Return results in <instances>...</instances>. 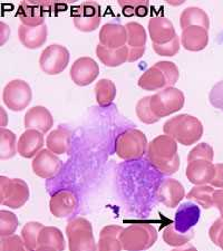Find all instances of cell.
Returning <instances> with one entry per match:
<instances>
[{
  "mask_svg": "<svg viewBox=\"0 0 223 251\" xmlns=\"http://www.w3.org/2000/svg\"><path fill=\"white\" fill-rule=\"evenodd\" d=\"M213 189L206 185H197L186 194L189 200L196 201L203 209H210L213 205Z\"/></svg>",
  "mask_w": 223,
  "mask_h": 251,
  "instance_id": "d6a6232c",
  "label": "cell"
},
{
  "mask_svg": "<svg viewBox=\"0 0 223 251\" xmlns=\"http://www.w3.org/2000/svg\"><path fill=\"white\" fill-rule=\"evenodd\" d=\"M127 32L126 45L129 48H145L147 44V31L137 22H129L125 25Z\"/></svg>",
  "mask_w": 223,
  "mask_h": 251,
  "instance_id": "4dcf8cb0",
  "label": "cell"
},
{
  "mask_svg": "<svg viewBox=\"0 0 223 251\" xmlns=\"http://www.w3.org/2000/svg\"><path fill=\"white\" fill-rule=\"evenodd\" d=\"M96 56L107 67H117L120 65L127 63L128 46L125 45L119 50H109L103 45L96 46Z\"/></svg>",
  "mask_w": 223,
  "mask_h": 251,
  "instance_id": "4316f807",
  "label": "cell"
},
{
  "mask_svg": "<svg viewBox=\"0 0 223 251\" xmlns=\"http://www.w3.org/2000/svg\"><path fill=\"white\" fill-rule=\"evenodd\" d=\"M18 225L19 222L16 214L6 210L0 211V236L1 238L14 236Z\"/></svg>",
  "mask_w": 223,
  "mask_h": 251,
  "instance_id": "8d00e7d4",
  "label": "cell"
},
{
  "mask_svg": "<svg viewBox=\"0 0 223 251\" xmlns=\"http://www.w3.org/2000/svg\"><path fill=\"white\" fill-rule=\"evenodd\" d=\"M44 135L36 129H27L20 135L17 143V153L25 159H31L42 151Z\"/></svg>",
  "mask_w": 223,
  "mask_h": 251,
  "instance_id": "44dd1931",
  "label": "cell"
},
{
  "mask_svg": "<svg viewBox=\"0 0 223 251\" xmlns=\"http://www.w3.org/2000/svg\"><path fill=\"white\" fill-rule=\"evenodd\" d=\"M117 3L127 17H145L149 14V2L147 0H119Z\"/></svg>",
  "mask_w": 223,
  "mask_h": 251,
  "instance_id": "1f68e13d",
  "label": "cell"
},
{
  "mask_svg": "<svg viewBox=\"0 0 223 251\" xmlns=\"http://www.w3.org/2000/svg\"><path fill=\"white\" fill-rule=\"evenodd\" d=\"M70 63V50L63 45L52 44L42 51L39 66L48 75L60 74Z\"/></svg>",
  "mask_w": 223,
  "mask_h": 251,
  "instance_id": "7c38bea8",
  "label": "cell"
},
{
  "mask_svg": "<svg viewBox=\"0 0 223 251\" xmlns=\"http://www.w3.org/2000/svg\"><path fill=\"white\" fill-rule=\"evenodd\" d=\"M201 217V210L193 203L182 204L175 214L174 228L181 233H189L198 224Z\"/></svg>",
  "mask_w": 223,
  "mask_h": 251,
  "instance_id": "7402d4cb",
  "label": "cell"
},
{
  "mask_svg": "<svg viewBox=\"0 0 223 251\" xmlns=\"http://www.w3.org/2000/svg\"><path fill=\"white\" fill-rule=\"evenodd\" d=\"M44 226H45L43 224L36 221L27 222V224L24 226V228L22 230V238L23 240L25 241L28 248L34 251L37 249L38 237Z\"/></svg>",
  "mask_w": 223,
  "mask_h": 251,
  "instance_id": "d590c367",
  "label": "cell"
},
{
  "mask_svg": "<svg viewBox=\"0 0 223 251\" xmlns=\"http://www.w3.org/2000/svg\"><path fill=\"white\" fill-rule=\"evenodd\" d=\"M136 115L145 124L156 123L160 119L154 115L151 108V96H144L136 104Z\"/></svg>",
  "mask_w": 223,
  "mask_h": 251,
  "instance_id": "74e56055",
  "label": "cell"
},
{
  "mask_svg": "<svg viewBox=\"0 0 223 251\" xmlns=\"http://www.w3.org/2000/svg\"><path fill=\"white\" fill-rule=\"evenodd\" d=\"M32 171L42 179H52L62 171L63 162L50 150L43 149L31 163Z\"/></svg>",
  "mask_w": 223,
  "mask_h": 251,
  "instance_id": "4fadbf2b",
  "label": "cell"
},
{
  "mask_svg": "<svg viewBox=\"0 0 223 251\" xmlns=\"http://www.w3.org/2000/svg\"><path fill=\"white\" fill-rule=\"evenodd\" d=\"M194 237V231H190L189 233H181L174 228V225H170L166 226L163 231V240L166 245L172 247H182L185 246L190 240Z\"/></svg>",
  "mask_w": 223,
  "mask_h": 251,
  "instance_id": "e575fe53",
  "label": "cell"
},
{
  "mask_svg": "<svg viewBox=\"0 0 223 251\" xmlns=\"http://www.w3.org/2000/svg\"><path fill=\"white\" fill-rule=\"evenodd\" d=\"M213 204H216L223 217V191H217L213 193Z\"/></svg>",
  "mask_w": 223,
  "mask_h": 251,
  "instance_id": "f6af8a7d",
  "label": "cell"
},
{
  "mask_svg": "<svg viewBox=\"0 0 223 251\" xmlns=\"http://www.w3.org/2000/svg\"><path fill=\"white\" fill-rule=\"evenodd\" d=\"M17 153L16 135L9 129H0V159L8 160Z\"/></svg>",
  "mask_w": 223,
  "mask_h": 251,
  "instance_id": "836d02e7",
  "label": "cell"
},
{
  "mask_svg": "<svg viewBox=\"0 0 223 251\" xmlns=\"http://www.w3.org/2000/svg\"><path fill=\"white\" fill-rule=\"evenodd\" d=\"M184 104V93L176 87H168L151 96V108L160 120L181 111Z\"/></svg>",
  "mask_w": 223,
  "mask_h": 251,
  "instance_id": "52a82bcc",
  "label": "cell"
},
{
  "mask_svg": "<svg viewBox=\"0 0 223 251\" xmlns=\"http://www.w3.org/2000/svg\"><path fill=\"white\" fill-rule=\"evenodd\" d=\"M29 187L25 181L0 176V203L10 209H20L29 199Z\"/></svg>",
  "mask_w": 223,
  "mask_h": 251,
  "instance_id": "ba28073f",
  "label": "cell"
},
{
  "mask_svg": "<svg viewBox=\"0 0 223 251\" xmlns=\"http://www.w3.org/2000/svg\"><path fill=\"white\" fill-rule=\"evenodd\" d=\"M210 238L216 245H219L223 249V221L217 220L210 229Z\"/></svg>",
  "mask_w": 223,
  "mask_h": 251,
  "instance_id": "b9f144b4",
  "label": "cell"
},
{
  "mask_svg": "<svg viewBox=\"0 0 223 251\" xmlns=\"http://www.w3.org/2000/svg\"><path fill=\"white\" fill-rule=\"evenodd\" d=\"M152 47L153 50L156 52V55L164 56V57H172V56H175L178 50H180V38L176 36L171 42L162 44V45L153 44Z\"/></svg>",
  "mask_w": 223,
  "mask_h": 251,
  "instance_id": "ab89813d",
  "label": "cell"
},
{
  "mask_svg": "<svg viewBox=\"0 0 223 251\" xmlns=\"http://www.w3.org/2000/svg\"><path fill=\"white\" fill-rule=\"evenodd\" d=\"M145 48H129L128 47V63L136 62L144 55Z\"/></svg>",
  "mask_w": 223,
  "mask_h": 251,
  "instance_id": "ee69618b",
  "label": "cell"
},
{
  "mask_svg": "<svg viewBox=\"0 0 223 251\" xmlns=\"http://www.w3.org/2000/svg\"><path fill=\"white\" fill-rule=\"evenodd\" d=\"M52 125H54V119H52L51 113L44 106L31 107L24 119L25 128L36 129L43 134L50 132Z\"/></svg>",
  "mask_w": 223,
  "mask_h": 251,
  "instance_id": "ffe728a7",
  "label": "cell"
},
{
  "mask_svg": "<svg viewBox=\"0 0 223 251\" xmlns=\"http://www.w3.org/2000/svg\"><path fill=\"white\" fill-rule=\"evenodd\" d=\"M38 247H50L57 251H64L65 239L62 231L55 226H44L38 237Z\"/></svg>",
  "mask_w": 223,
  "mask_h": 251,
  "instance_id": "f1b7e54d",
  "label": "cell"
},
{
  "mask_svg": "<svg viewBox=\"0 0 223 251\" xmlns=\"http://www.w3.org/2000/svg\"><path fill=\"white\" fill-rule=\"evenodd\" d=\"M148 159L157 171L166 176L177 172L180 168L177 142L165 134L155 137L149 143Z\"/></svg>",
  "mask_w": 223,
  "mask_h": 251,
  "instance_id": "6da1fadb",
  "label": "cell"
},
{
  "mask_svg": "<svg viewBox=\"0 0 223 251\" xmlns=\"http://www.w3.org/2000/svg\"><path fill=\"white\" fill-rule=\"evenodd\" d=\"M147 136L140 129H127L115 140V153L122 160H139L148 153Z\"/></svg>",
  "mask_w": 223,
  "mask_h": 251,
  "instance_id": "5b68a950",
  "label": "cell"
},
{
  "mask_svg": "<svg viewBox=\"0 0 223 251\" xmlns=\"http://www.w3.org/2000/svg\"><path fill=\"white\" fill-rule=\"evenodd\" d=\"M209 100L214 108L223 112V80L217 83L210 91Z\"/></svg>",
  "mask_w": 223,
  "mask_h": 251,
  "instance_id": "60d3db41",
  "label": "cell"
},
{
  "mask_svg": "<svg viewBox=\"0 0 223 251\" xmlns=\"http://www.w3.org/2000/svg\"><path fill=\"white\" fill-rule=\"evenodd\" d=\"M78 205L76 194L71 190H60L52 194L50 201V210L56 218H66L75 211Z\"/></svg>",
  "mask_w": 223,
  "mask_h": 251,
  "instance_id": "e0dca14e",
  "label": "cell"
},
{
  "mask_svg": "<svg viewBox=\"0 0 223 251\" xmlns=\"http://www.w3.org/2000/svg\"><path fill=\"white\" fill-rule=\"evenodd\" d=\"M18 38L23 46L29 48V50H36V48L44 45V43L47 39L46 24L35 28L20 25L18 28Z\"/></svg>",
  "mask_w": 223,
  "mask_h": 251,
  "instance_id": "cb8c5ba5",
  "label": "cell"
},
{
  "mask_svg": "<svg viewBox=\"0 0 223 251\" xmlns=\"http://www.w3.org/2000/svg\"><path fill=\"white\" fill-rule=\"evenodd\" d=\"M73 23L77 29L91 32L99 27L102 20V8L97 2L86 1L80 3L72 11Z\"/></svg>",
  "mask_w": 223,
  "mask_h": 251,
  "instance_id": "8fae6325",
  "label": "cell"
},
{
  "mask_svg": "<svg viewBox=\"0 0 223 251\" xmlns=\"http://www.w3.org/2000/svg\"><path fill=\"white\" fill-rule=\"evenodd\" d=\"M157 231L152 225L135 224L123 230L120 236L122 248L126 251H143L155 244Z\"/></svg>",
  "mask_w": 223,
  "mask_h": 251,
  "instance_id": "277c9868",
  "label": "cell"
},
{
  "mask_svg": "<svg viewBox=\"0 0 223 251\" xmlns=\"http://www.w3.org/2000/svg\"><path fill=\"white\" fill-rule=\"evenodd\" d=\"M32 100L30 85L25 80L14 79L8 83L2 92V100L9 110L20 112L28 107Z\"/></svg>",
  "mask_w": 223,
  "mask_h": 251,
  "instance_id": "30bf717a",
  "label": "cell"
},
{
  "mask_svg": "<svg viewBox=\"0 0 223 251\" xmlns=\"http://www.w3.org/2000/svg\"><path fill=\"white\" fill-rule=\"evenodd\" d=\"M171 251H198L193 246H182V247H177V248H174Z\"/></svg>",
  "mask_w": 223,
  "mask_h": 251,
  "instance_id": "bcb514c9",
  "label": "cell"
},
{
  "mask_svg": "<svg viewBox=\"0 0 223 251\" xmlns=\"http://www.w3.org/2000/svg\"><path fill=\"white\" fill-rule=\"evenodd\" d=\"M71 139L72 133L67 128L59 127L50 133L47 136L46 145L56 155L66 154L71 151Z\"/></svg>",
  "mask_w": 223,
  "mask_h": 251,
  "instance_id": "484cf974",
  "label": "cell"
},
{
  "mask_svg": "<svg viewBox=\"0 0 223 251\" xmlns=\"http://www.w3.org/2000/svg\"><path fill=\"white\" fill-rule=\"evenodd\" d=\"M35 251H57L54 248H50V247H38Z\"/></svg>",
  "mask_w": 223,
  "mask_h": 251,
  "instance_id": "7dc6e473",
  "label": "cell"
},
{
  "mask_svg": "<svg viewBox=\"0 0 223 251\" xmlns=\"http://www.w3.org/2000/svg\"><path fill=\"white\" fill-rule=\"evenodd\" d=\"M180 26L182 30L186 28L198 26L209 30L210 28V19L208 14L203 9L198 7H189L182 11L180 16Z\"/></svg>",
  "mask_w": 223,
  "mask_h": 251,
  "instance_id": "83f0119b",
  "label": "cell"
},
{
  "mask_svg": "<svg viewBox=\"0 0 223 251\" xmlns=\"http://www.w3.org/2000/svg\"><path fill=\"white\" fill-rule=\"evenodd\" d=\"M214 170H216V173H214V177L211 183L214 187L223 188V164L214 165Z\"/></svg>",
  "mask_w": 223,
  "mask_h": 251,
  "instance_id": "7bdbcfd3",
  "label": "cell"
},
{
  "mask_svg": "<svg viewBox=\"0 0 223 251\" xmlns=\"http://www.w3.org/2000/svg\"><path fill=\"white\" fill-rule=\"evenodd\" d=\"M163 132L177 143L190 147L203 135V124L196 116L180 114L166 121L163 125Z\"/></svg>",
  "mask_w": 223,
  "mask_h": 251,
  "instance_id": "7a4b0ae2",
  "label": "cell"
},
{
  "mask_svg": "<svg viewBox=\"0 0 223 251\" xmlns=\"http://www.w3.org/2000/svg\"><path fill=\"white\" fill-rule=\"evenodd\" d=\"M96 102L99 106L107 107L113 103L116 96V86L111 79L103 78L95 85Z\"/></svg>",
  "mask_w": 223,
  "mask_h": 251,
  "instance_id": "f546056e",
  "label": "cell"
},
{
  "mask_svg": "<svg viewBox=\"0 0 223 251\" xmlns=\"http://www.w3.org/2000/svg\"><path fill=\"white\" fill-rule=\"evenodd\" d=\"M0 251H34L29 249L19 236H10L6 238H1L0 242Z\"/></svg>",
  "mask_w": 223,
  "mask_h": 251,
  "instance_id": "f35d334b",
  "label": "cell"
},
{
  "mask_svg": "<svg viewBox=\"0 0 223 251\" xmlns=\"http://www.w3.org/2000/svg\"><path fill=\"white\" fill-rule=\"evenodd\" d=\"M123 230L121 226L116 225L104 226L99 233L96 251H121L123 248L120 241V236Z\"/></svg>",
  "mask_w": 223,
  "mask_h": 251,
  "instance_id": "d4e9b609",
  "label": "cell"
},
{
  "mask_svg": "<svg viewBox=\"0 0 223 251\" xmlns=\"http://www.w3.org/2000/svg\"><path fill=\"white\" fill-rule=\"evenodd\" d=\"M99 67L91 57H80L73 63L70 75L73 82L78 86H87L97 78Z\"/></svg>",
  "mask_w": 223,
  "mask_h": 251,
  "instance_id": "9a60e30c",
  "label": "cell"
},
{
  "mask_svg": "<svg viewBox=\"0 0 223 251\" xmlns=\"http://www.w3.org/2000/svg\"><path fill=\"white\" fill-rule=\"evenodd\" d=\"M184 197L185 191L183 184L174 179L164 180L156 189L157 200L169 209L176 208Z\"/></svg>",
  "mask_w": 223,
  "mask_h": 251,
  "instance_id": "2e32d148",
  "label": "cell"
},
{
  "mask_svg": "<svg viewBox=\"0 0 223 251\" xmlns=\"http://www.w3.org/2000/svg\"><path fill=\"white\" fill-rule=\"evenodd\" d=\"M56 3L51 1H23L19 5L17 17L22 25L27 27H40L45 24V19L54 14Z\"/></svg>",
  "mask_w": 223,
  "mask_h": 251,
  "instance_id": "9c48e42d",
  "label": "cell"
},
{
  "mask_svg": "<svg viewBox=\"0 0 223 251\" xmlns=\"http://www.w3.org/2000/svg\"><path fill=\"white\" fill-rule=\"evenodd\" d=\"M180 77L177 66L172 62H157L148 68L137 85L144 91H162L168 87H174Z\"/></svg>",
  "mask_w": 223,
  "mask_h": 251,
  "instance_id": "3957f363",
  "label": "cell"
},
{
  "mask_svg": "<svg viewBox=\"0 0 223 251\" xmlns=\"http://www.w3.org/2000/svg\"><path fill=\"white\" fill-rule=\"evenodd\" d=\"M181 43L186 50L201 51L208 46L209 32L202 27H189L182 30Z\"/></svg>",
  "mask_w": 223,
  "mask_h": 251,
  "instance_id": "603a6c76",
  "label": "cell"
},
{
  "mask_svg": "<svg viewBox=\"0 0 223 251\" xmlns=\"http://www.w3.org/2000/svg\"><path fill=\"white\" fill-rule=\"evenodd\" d=\"M148 29L153 44L157 45L171 42L177 36L172 22L164 16H156L149 19Z\"/></svg>",
  "mask_w": 223,
  "mask_h": 251,
  "instance_id": "ac0fdd59",
  "label": "cell"
},
{
  "mask_svg": "<svg viewBox=\"0 0 223 251\" xmlns=\"http://www.w3.org/2000/svg\"><path fill=\"white\" fill-rule=\"evenodd\" d=\"M214 165L212 159L209 157H193L188 160L186 167V177L191 183L196 185H203L213 180Z\"/></svg>",
  "mask_w": 223,
  "mask_h": 251,
  "instance_id": "5bb4252c",
  "label": "cell"
},
{
  "mask_svg": "<svg viewBox=\"0 0 223 251\" xmlns=\"http://www.w3.org/2000/svg\"><path fill=\"white\" fill-rule=\"evenodd\" d=\"M70 251H96L92 224L83 217L75 218L66 226Z\"/></svg>",
  "mask_w": 223,
  "mask_h": 251,
  "instance_id": "8992f818",
  "label": "cell"
},
{
  "mask_svg": "<svg viewBox=\"0 0 223 251\" xmlns=\"http://www.w3.org/2000/svg\"><path fill=\"white\" fill-rule=\"evenodd\" d=\"M99 38L100 45L109 50H119L127 43L126 28L120 24L107 23L100 28Z\"/></svg>",
  "mask_w": 223,
  "mask_h": 251,
  "instance_id": "d6986e66",
  "label": "cell"
}]
</instances>
